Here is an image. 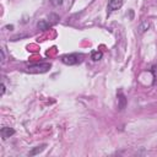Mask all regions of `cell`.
Instances as JSON below:
<instances>
[{
	"label": "cell",
	"mask_w": 157,
	"mask_h": 157,
	"mask_svg": "<svg viewBox=\"0 0 157 157\" xmlns=\"http://www.w3.org/2000/svg\"><path fill=\"white\" fill-rule=\"evenodd\" d=\"M80 58H81V55H78V54H66V55L61 56V61L66 65H75L81 61Z\"/></svg>",
	"instance_id": "1"
},
{
	"label": "cell",
	"mask_w": 157,
	"mask_h": 157,
	"mask_svg": "<svg viewBox=\"0 0 157 157\" xmlns=\"http://www.w3.org/2000/svg\"><path fill=\"white\" fill-rule=\"evenodd\" d=\"M50 64H32L28 66V70L31 72H47L50 69Z\"/></svg>",
	"instance_id": "2"
},
{
	"label": "cell",
	"mask_w": 157,
	"mask_h": 157,
	"mask_svg": "<svg viewBox=\"0 0 157 157\" xmlns=\"http://www.w3.org/2000/svg\"><path fill=\"white\" fill-rule=\"evenodd\" d=\"M121 6H123V0H109L107 9H108V12H113V11L120 9Z\"/></svg>",
	"instance_id": "3"
},
{
	"label": "cell",
	"mask_w": 157,
	"mask_h": 157,
	"mask_svg": "<svg viewBox=\"0 0 157 157\" xmlns=\"http://www.w3.org/2000/svg\"><path fill=\"white\" fill-rule=\"evenodd\" d=\"M0 134H1V137H2V140H7L10 136H12V135L15 134V130H13L12 128H9V126H4V128H1V130H0Z\"/></svg>",
	"instance_id": "4"
},
{
	"label": "cell",
	"mask_w": 157,
	"mask_h": 157,
	"mask_svg": "<svg viewBox=\"0 0 157 157\" xmlns=\"http://www.w3.org/2000/svg\"><path fill=\"white\" fill-rule=\"evenodd\" d=\"M52 25H53V23L48 22L47 20H40V21L37 23V27H38V29H40V31H47V29H49V28L52 27Z\"/></svg>",
	"instance_id": "5"
},
{
	"label": "cell",
	"mask_w": 157,
	"mask_h": 157,
	"mask_svg": "<svg viewBox=\"0 0 157 157\" xmlns=\"http://www.w3.org/2000/svg\"><path fill=\"white\" fill-rule=\"evenodd\" d=\"M45 144H43V145H40V146H37V147H34L33 150H31L29 152H28V156H34V155H37V153H39V152H42L44 148H45Z\"/></svg>",
	"instance_id": "6"
},
{
	"label": "cell",
	"mask_w": 157,
	"mask_h": 157,
	"mask_svg": "<svg viewBox=\"0 0 157 157\" xmlns=\"http://www.w3.org/2000/svg\"><path fill=\"white\" fill-rule=\"evenodd\" d=\"M148 27H150V23L147 22V21H144V22H141L140 25H139V27H137V31H139V33H144V32H146L147 29H148Z\"/></svg>",
	"instance_id": "7"
},
{
	"label": "cell",
	"mask_w": 157,
	"mask_h": 157,
	"mask_svg": "<svg viewBox=\"0 0 157 157\" xmlns=\"http://www.w3.org/2000/svg\"><path fill=\"white\" fill-rule=\"evenodd\" d=\"M118 101H119V109H124L125 108V104H126V99H125V96L121 92L118 96Z\"/></svg>",
	"instance_id": "8"
},
{
	"label": "cell",
	"mask_w": 157,
	"mask_h": 157,
	"mask_svg": "<svg viewBox=\"0 0 157 157\" xmlns=\"http://www.w3.org/2000/svg\"><path fill=\"white\" fill-rule=\"evenodd\" d=\"M92 59L94 60V61H98V60H101L102 59V56H103V54H102V52H92Z\"/></svg>",
	"instance_id": "9"
},
{
	"label": "cell",
	"mask_w": 157,
	"mask_h": 157,
	"mask_svg": "<svg viewBox=\"0 0 157 157\" xmlns=\"http://www.w3.org/2000/svg\"><path fill=\"white\" fill-rule=\"evenodd\" d=\"M50 4L53 6H59V5L63 4V0H50Z\"/></svg>",
	"instance_id": "10"
},
{
	"label": "cell",
	"mask_w": 157,
	"mask_h": 157,
	"mask_svg": "<svg viewBox=\"0 0 157 157\" xmlns=\"http://www.w3.org/2000/svg\"><path fill=\"white\" fill-rule=\"evenodd\" d=\"M4 93H5V85L1 83V94H4Z\"/></svg>",
	"instance_id": "11"
},
{
	"label": "cell",
	"mask_w": 157,
	"mask_h": 157,
	"mask_svg": "<svg viewBox=\"0 0 157 157\" xmlns=\"http://www.w3.org/2000/svg\"><path fill=\"white\" fill-rule=\"evenodd\" d=\"M5 60V54H4V50L1 49V61H4Z\"/></svg>",
	"instance_id": "12"
}]
</instances>
